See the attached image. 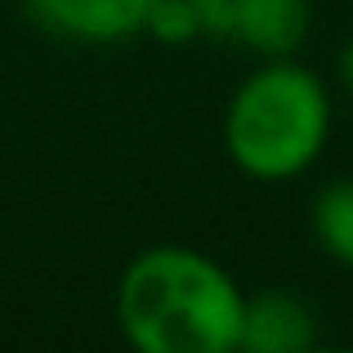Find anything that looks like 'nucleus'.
Instances as JSON below:
<instances>
[{
	"mask_svg": "<svg viewBox=\"0 0 353 353\" xmlns=\"http://www.w3.org/2000/svg\"><path fill=\"white\" fill-rule=\"evenodd\" d=\"M246 295L219 259L192 246H148L117 282L121 336L139 353H233Z\"/></svg>",
	"mask_w": 353,
	"mask_h": 353,
	"instance_id": "obj_1",
	"label": "nucleus"
},
{
	"mask_svg": "<svg viewBox=\"0 0 353 353\" xmlns=\"http://www.w3.org/2000/svg\"><path fill=\"white\" fill-rule=\"evenodd\" d=\"M331 139V90L313 68L264 59L224 108V152L246 179L291 183L318 165Z\"/></svg>",
	"mask_w": 353,
	"mask_h": 353,
	"instance_id": "obj_2",
	"label": "nucleus"
},
{
	"mask_svg": "<svg viewBox=\"0 0 353 353\" xmlns=\"http://www.w3.org/2000/svg\"><path fill=\"white\" fill-rule=\"evenodd\" d=\"M157 0H27V14L68 45H121L143 32Z\"/></svg>",
	"mask_w": 353,
	"mask_h": 353,
	"instance_id": "obj_3",
	"label": "nucleus"
},
{
	"mask_svg": "<svg viewBox=\"0 0 353 353\" xmlns=\"http://www.w3.org/2000/svg\"><path fill=\"white\" fill-rule=\"evenodd\" d=\"M318 340V313L309 300L291 291H259L246 295L241 309V340L237 349L246 353H304Z\"/></svg>",
	"mask_w": 353,
	"mask_h": 353,
	"instance_id": "obj_4",
	"label": "nucleus"
},
{
	"mask_svg": "<svg viewBox=\"0 0 353 353\" xmlns=\"http://www.w3.org/2000/svg\"><path fill=\"white\" fill-rule=\"evenodd\" d=\"M313 27L309 0H233V41L259 59H291Z\"/></svg>",
	"mask_w": 353,
	"mask_h": 353,
	"instance_id": "obj_5",
	"label": "nucleus"
},
{
	"mask_svg": "<svg viewBox=\"0 0 353 353\" xmlns=\"http://www.w3.org/2000/svg\"><path fill=\"white\" fill-rule=\"evenodd\" d=\"M309 224L322 255L336 259L340 268H353V174L322 183L318 197H313Z\"/></svg>",
	"mask_w": 353,
	"mask_h": 353,
	"instance_id": "obj_6",
	"label": "nucleus"
},
{
	"mask_svg": "<svg viewBox=\"0 0 353 353\" xmlns=\"http://www.w3.org/2000/svg\"><path fill=\"white\" fill-rule=\"evenodd\" d=\"M143 32L161 45H188V41H201V18H197V5L192 0H157L148 9V23Z\"/></svg>",
	"mask_w": 353,
	"mask_h": 353,
	"instance_id": "obj_7",
	"label": "nucleus"
},
{
	"mask_svg": "<svg viewBox=\"0 0 353 353\" xmlns=\"http://www.w3.org/2000/svg\"><path fill=\"white\" fill-rule=\"evenodd\" d=\"M336 77H340V85L353 94V41H345V50H340V59H336Z\"/></svg>",
	"mask_w": 353,
	"mask_h": 353,
	"instance_id": "obj_8",
	"label": "nucleus"
}]
</instances>
